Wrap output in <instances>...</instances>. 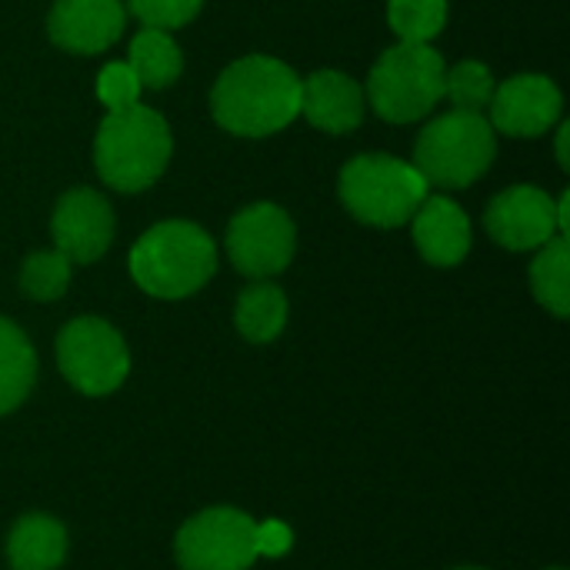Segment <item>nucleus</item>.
Listing matches in <instances>:
<instances>
[{
	"label": "nucleus",
	"instance_id": "1",
	"mask_svg": "<svg viewBox=\"0 0 570 570\" xmlns=\"http://www.w3.org/2000/svg\"><path fill=\"white\" fill-rule=\"evenodd\" d=\"M214 120L237 137H271L301 117V77L274 57L234 60L210 90Z\"/></svg>",
	"mask_w": 570,
	"mask_h": 570
},
{
	"label": "nucleus",
	"instance_id": "2",
	"mask_svg": "<svg viewBox=\"0 0 570 570\" xmlns=\"http://www.w3.org/2000/svg\"><path fill=\"white\" fill-rule=\"evenodd\" d=\"M174 154V137L167 120L150 107L110 110L97 127L94 164L104 184L120 194L147 190L160 180Z\"/></svg>",
	"mask_w": 570,
	"mask_h": 570
},
{
	"label": "nucleus",
	"instance_id": "3",
	"mask_svg": "<svg viewBox=\"0 0 570 570\" xmlns=\"http://www.w3.org/2000/svg\"><path fill=\"white\" fill-rule=\"evenodd\" d=\"M217 271V244L190 220H164L150 227L130 250V277L160 301L197 294Z\"/></svg>",
	"mask_w": 570,
	"mask_h": 570
},
{
	"label": "nucleus",
	"instance_id": "4",
	"mask_svg": "<svg viewBox=\"0 0 570 570\" xmlns=\"http://www.w3.org/2000/svg\"><path fill=\"white\" fill-rule=\"evenodd\" d=\"M498 154V134L484 114L451 110L431 120L414 144V167L428 187L461 190L481 180Z\"/></svg>",
	"mask_w": 570,
	"mask_h": 570
},
{
	"label": "nucleus",
	"instance_id": "5",
	"mask_svg": "<svg viewBox=\"0 0 570 570\" xmlns=\"http://www.w3.org/2000/svg\"><path fill=\"white\" fill-rule=\"evenodd\" d=\"M341 200L361 224L401 227L428 197V180L414 164L391 154H361L344 164L337 180Z\"/></svg>",
	"mask_w": 570,
	"mask_h": 570
},
{
	"label": "nucleus",
	"instance_id": "6",
	"mask_svg": "<svg viewBox=\"0 0 570 570\" xmlns=\"http://www.w3.org/2000/svg\"><path fill=\"white\" fill-rule=\"evenodd\" d=\"M444 57L431 43H394L367 77V104L391 124L428 117L444 100Z\"/></svg>",
	"mask_w": 570,
	"mask_h": 570
},
{
	"label": "nucleus",
	"instance_id": "7",
	"mask_svg": "<svg viewBox=\"0 0 570 570\" xmlns=\"http://www.w3.org/2000/svg\"><path fill=\"white\" fill-rule=\"evenodd\" d=\"M57 364L67 384L87 397L117 391L130 374L124 337L100 317H77L57 334Z\"/></svg>",
	"mask_w": 570,
	"mask_h": 570
},
{
	"label": "nucleus",
	"instance_id": "8",
	"mask_svg": "<svg viewBox=\"0 0 570 570\" xmlns=\"http://www.w3.org/2000/svg\"><path fill=\"white\" fill-rule=\"evenodd\" d=\"M257 521L237 508H210L177 531V564L184 570H247L257 561Z\"/></svg>",
	"mask_w": 570,
	"mask_h": 570
},
{
	"label": "nucleus",
	"instance_id": "9",
	"mask_svg": "<svg viewBox=\"0 0 570 570\" xmlns=\"http://www.w3.org/2000/svg\"><path fill=\"white\" fill-rule=\"evenodd\" d=\"M297 227L277 204H250L234 214L227 227V257L230 264L254 281H267L294 261Z\"/></svg>",
	"mask_w": 570,
	"mask_h": 570
},
{
	"label": "nucleus",
	"instance_id": "10",
	"mask_svg": "<svg viewBox=\"0 0 570 570\" xmlns=\"http://www.w3.org/2000/svg\"><path fill=\"white\" fill-rule=\"evenodd\" d=\"M484 227L508 250H538L551 237L564 234L558 220V200L534 184L501 190L484 210Z\"/></svg>",
	"mask_w": 570,
	"mask_h": 570
},
{
	"label": "nucleus",
	"instance_id": "11",
	"mask_svg": "<svg viewBox=\"0 0 570 570\" xmlns=\"http://www.w3.org/2000/svg\"><path fill=\"white\" fill-rule=\"evenodd\" d=\"M114 210L104 194L90 187L67 190L53 207V244L70 264H94L107 254L114 240Z\"/></svg>",
	"mask_w": 570,
	"mask_h": 570
},
{
	"label": "nucleus",
	"instance_id": "12",
	"mask_svg": "<svg viewBox=\"0 0 570 570\" xmlns=\"http://www.w3.org/2000/svg\"><path fill=\"white\" fill-rule=\"evenodd\" d=\"M561 90L544 73H514L491 97V127L508 137H541L561 117Z\"/></svg>",
	"mask_w": 570,
	"mask_h": 570
},
{
	"label": "nucleus",
	"instance_id": "13",
	"mask_svg": "<svg viewBox=\"0 0 570 570\" xmlns=\"http://www.w3.org/2000/svg\"><path fill=\"white\" fill-rule=\"evenodd\" d=\"M124 20L120 0H53L47 33L67 53H100L117 43Z\"/></svg>",
	"mask_w": 570,
	"mask_h": 570
},
{
	"label": "nucleus",
	"instance_id": "14",
	"mask_svg": "<svg viewBox=\"0 0 570 570\" xmlns=\"http://www.w3.org/2000/svg\"><path fill=\"white\" fill-rule=\"evenodd\" d=\"M367 110L364 87L341 70H317L301 80V114L324 134H351Z\"/></svg>",
	"mask_w": 570,
	"mask_h": 570
},
{
	"label": "nucleus",
	"instance_id": "15",
	"mask_svg": "<svg viewBox=\"0 0 570 570\" xmlns=\"http://www.w3.org/2000/svg\"><path fill=\"white\" fill-rule=\"evenodd\" d=\"M414 244L434 267H454L471 250V220L451 197H424L411 217Z\"/></svg>",
	"mask_w": 570,
	"mask_h": 570
},
{
	"label": "nucleus",
	"instance_id": "16",
	"mask_svg": "<svg viewBox=\"0 0 570 570\" xmlns=\"http://www.w3.org/2000/svg\"><path fill=\"white\" fill-rule=\"evenodd\" d=\"M13 570H57L67 558V531L50 514H27L7 538Z\"/></svg>",
	"mask_w": 570,
	"mask_h": 570
},
{
	"label": "nucleus",
	"instance_id": "17",
	"mask_svg": "<svg viewBox=\"0 0 570 570\" xmlns=\"http://www.w3.org/2000/svg\"><path fill=\"white\" fill-rule=\"evenodd\" d=\"M127 63L137 73L140 87H147V90H164V87L177 83V77L184 73L180 43L170 37V30H157V27H144L130 40Z\"/></svg>",
	"mask_w": 570,
	"mask_h": 570
},
{
	"label": "nucleus",
	"instance_id": "18",
	"mask_svg": "<svg viewBox=\"0 0 570 570\" xmlns=\"http://www.w3.org/2000/svg\"><path fill=\"white\" fill-rule=\"evenodd\" d=\"M37 377V357L27 334L0 317V417L23 404Z\"/></svg>",
	"mask_w": 570,
	"mask_h": 570
},
{
	"label": "nucleus",
	"instance_id": "19",
	"mask_svg": "<svg viewBox=\"0 0 570 570\" xmlns=\"http://www.w3.org/2000/svg\"><path fill=\"white\" fill-rule=\"evenodd\" d=\"M234 321H237L240 337L250 341V344H267V341L281 337V331L287 324V297H284V291L267 284V281L250 284L237 297Z\"/></svg>",
	"mask_w": 570,
	"mask_h": 570
},
{
	"label": "nucleus",
	"instance_id": "20",
	"mask_svg": "<svg viewBox=\"0 0 570 570\" xmlns=\"http://www.w3.org/2000/svg\"><path fill=\"white\" fill-rule=\"evenodd\" d=\"M531 291L538 304L548 307L554 317L570 314V244L564 234L538 247V257L531 264Z\"/></svg>",
	"mask_w": 570,
	"mask_h": 570
},
{
	"label": "nucleus",
	"instance_id": "21",
	"mask_svg": "<svg viewBox=\"0 0 570 570\" xmlns=\"http://www.w3.org/2000/svg\"><path fill=\"white\" fill-rule=\"evenodd\" d=\"M387 23L404 43H431L448 23V0H391Z\"/></svg>",
	"mask_w": 570,
	"mask_h": 570
},
{
	"label": "nucleus",
	"instance_id": "22",
	"mask_svg": "<svg viewBox=\"0 0 570 570\" xmlns=\"http://www.w3.org/2000/svg\"><path fill=\"white\" fill-rule=\"evenodd\" d=\"M494 73L481 60H461L444 73V97L454 104V110L484 114L494 97Z\"/></svg>",
	"mask_w": 570,
	"mask_h": 570
},
{
	"label": "nucleus",
	"instance_id": "23",
	"mask_svg": "<svg viewBox=\"0 0 570 570\" xmlns=\"http://www.w3.org/2000/svg\"><path fill=\"white\" fill-rule=\"evenodd\" d=\"M70 287V261L60 250H37L20 267V291L30 301H57Z\"/></svg>",
	"mask_w": 570,
	"mask_h": 570
},
{
	"label": "nucleus",
	"instance_id": "24",
	"mask_svg": "<svg viewBox=\"0 0 570 570\" xmlns=\"http://www.w3.org/2000/svg\"><path fill=\"white\" fill-rule=\"evenodd\" d=\"M140 80L137 73L130 70V63H107L100 73H97V97L107 110H127L137 104L140 97Z\"/></svg>",
	"mask_w": 570,
	"mask_h": 570
},
{
	"label": "nucleus",
	"instance_id": "25",
	"mask_svg": "<svg viewBox=\"0 0 570 570\" xmlns=\"http://www.w3.org/2000/svg\"><path fill=\"white\" fill-rule=\"evenodd\" d=\"M204 0H130V10L140 17L144 27L174 30L190 23L200 13Z\"/></svg>",
	"mask_w": 570,
	"mask_h": 570
},
{
	"label": "nucleus",
	"instance_id": "26",
	"mask_svg": "<svg viewBox=\"0 0 570 570\" xmlns=\"http://www.w3.org/2000/svg\"><path fill=\"white\" fill-rule=\"evenodd\" d=\"M254 544H257V558H284L294 544V534L284 521H264L257 524Z\"/></svg>",
	"mask_w": 570,
	"mask_h": 570
},
{
	"label": "nucleus",
	"instance_id": "27",
	"mask_svg": "<svg viewBox=\"0 0 570 570\" xmlns=\"http://www.w3.org/2000/svg\"><path fill=\"white\" fill-rule=\"evenodd\" d=\"M568 134H570V124H561V130H558V164L568 170L570 160H568Z\"/></svg>",
	"mask_w": 570,
	"mask_h": 570
},
{
	"label": "nucleus",
	"instance_id": "28",
	"mask_svg": "<svg viewBox=\"0 0 570 570\" xmlns=\"http://www.w3.org/2000/svg\"><path fill=\"white\" fill-rule=\"evenodd\" d=\"M458 570H484V568H458Z\"/></svg>",
	"mask_w": 570,
	"mask_h": 570
},
{
	"label": "nucleus",
	"instance_id": "29",
	"mask_svg": "<svg viewBox=\"0 0 570 570\" xmlns=\"http://www.w3.org/2000/svg\"><path fill=\"white\" fill-rule=\"evenodd\" d=\"M554 570H558V568H554Z\"/></svg>",
	"mask_w": 570,
	"mask_h": 570
}]
</instances>
